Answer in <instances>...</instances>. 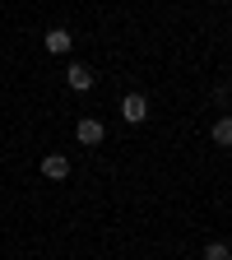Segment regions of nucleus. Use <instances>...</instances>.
Wrapping results in <instances>:
<instances>
[{
	"mask_svg": "<svg viewBox=\"0 0 232 260\" xmlns=\"http://www.w3.org/2000/svg\"><path fill=\"white\" fill-rule=\"evenodd\" d=\"M121 116H125L130 125H140V121L149 116V103H144V93H125V103H121Z\"/></svg>",
	"mask_w": 232,
	"mask_h": 260,
	"instance_id": "f257e3e1",
	"label": "nucleus"
},
{
	"mask_svg": "<svg viewBox=\"0 0 232 260\" xmlns=\"http://www.w3.org/2000/svg\"><path fill=\"white\" fill-rule=\"evenodd\" d=\"M103 135H107L103 121H93V116H84V121L75 125V140H79V144H103Z\"/></svg>",
	"mask_w": 232,
	"mask_h": 260,
	"instance_id": "f03ea898",
	"label": "nucleus"
},
{
	"mask_svg": "<svg viewBox=\"0 0 232 260\" xmlns=\"http://www.w3.org/2000/svg\"><path fill=\"white\" fill-rule=\"evenodd\" d=\"M42 177L65 181V177H70V158H65V153H47V158H42Z\"/></svg>",
	"mask_w": 232,
	"mask_h": 260,
	"instance_id": "7ed1b4c3",
	"label": "nucleus"
},
{
	"mask_svg": "<svg viewBox=\"0 0 232 260\" xmlns=\"http://www.w3.org/2000/svg\"><path fill=\"white\" fill-rule=\"evenodd\" d=\"M65 84H70L75 93H88V88H93V70H88V65H79V60H75L70 70H65Z\"/></svg>",
	"mask_w": 232,
	"mask_h": 260,
	"instance_id": "20e7f679",
	"label": "nucleus"
},
{
	"mask_svg": "<svg viewBox=\"0 0 232 260\" xmlns=\"http://www.w3.org/2000/svg\"><path fill=\"white\" fill-rule=\"evenodd\" d=\"M42 42H47V51H51V56H65V51L75 47V38H70V32H65V28H51V32H47Z\"/></svg>",
	"mask_w": 232,
	"mask_h": 260,
	"instance_id": "39448f33",
	"label": "nucleus"
},
{
	"mask_svg": "<svg viewBox=\"0 0 232 260\" xmlns=\"http://www.w3.org/2000/svg\"><path fill=\"white\" fill-rule=\"evenodd\" d=\"M214 144H223V149L232 144V116H218L214 121Z\"/></svg>",
	"mask_w": 232,
	"mask_h": 260,
	"instance_id": "423d86ee",
	"label": "nucleus"
},
{
	"mask_svg": "<svg viewBox=\"0 0 232 260\" xmlns=\"http://www.w3.org/2000/svg\"><path fill=\"white\" fill-rule=\"evenodd\" d=\"M205 260H232L227 242H209V246H205Z\"/></svg>",
	"mask_w": 232,
	"mask_h": 260,
	"instance_id": "0eeeda50",
	"label": "nucleus"
}]
</instances>
